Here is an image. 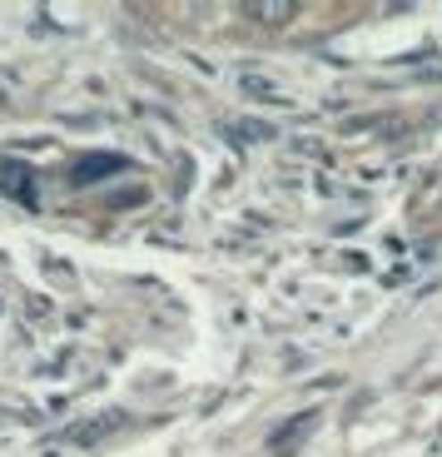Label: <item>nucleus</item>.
Listing matches in <instances>:
<instances>
[{
    "mask_svg": "<svg viewBox=\"0 0 442 457\" xmlns=\"http://www.w3.org/2000/svg\"><path fill=\"white\" fill-rule=\"evenodd\" d=\"M313 428H318V412H294V418H288V423L269 437V453H273V457H288L308 433H313Z\"/></svg>",
    "mask_w": 442,
    "mask_h": 457,
    "instance_id": "obj_1",
    "label": "nucleus"
},
{
    "mask_svg": "<svg viewBox=\"0 0 442 457\" xmlns=\"http://www.w3.org/2000/svg\"><path fill=\"white\" fill-rule=\"evenodd\" d=\"M244 15H249V21H259V25H288L298 15V5H294V0H249V5H244Z\"/></svg>",
    "mask_w": 442,
    "mask_h": 457,
    "instance_id": "obj_2",
    "label": "nucleus"
},
{
    "mask_svg": "<svg viewBox=\"0 0 442 457\" xmlns=\"http://www.w3.org/2000/svg\"><path fill=\"white\" fill-rule=\"evenodd\" d=\"M114 428H120V418L110 412V418H100V423H90V428H79V433H70V437H75V443H100L104 433H114Z\"/></svg>",
    "mask_w": 442,
    "mask_h": 457,
    "instance_id": "obj_3",
    "label": "nucleus"
}]
</instances>
